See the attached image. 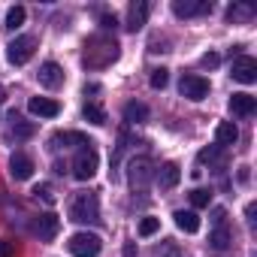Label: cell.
Wrapping results in <instances>:
<instances>
[{
    "label": "cell",
    "instance_id": "obj_1",
    "mask_svg": "<svg viewBox=\"0 0 257 257\" xmlns=\"http://www.w3.org/2000/svg\"><path fill=\"white\" fill-rule=\"evenodd\" d=\"M70 221L76 224H97L100 221V200L91 191H76L70 197Z\"/></svg>",
    "mask_w": 257,
    "mask_h": 257
},
{
    "label": "cell",
    "instance_id": "obj_2",
    "mask_svg": "<svg viewBox=\"0 0 257 257\" xmlns=\"http://www.w3.org/2000/svg\"><path fill=\"white\" fill-rule=\"evenodd\" d=\"M115 58H118V43H115V40L91 37V40L85 43V67L100 70V67H109Z\"/></svg>",
    "mask_w": 257,
    "mask_h": 257
},
{
    "label": "cell",
    "instance_id": "obj_3",
    "mask_svg": "<svg viewBox=\"0 0 257 257\" xmlns=\"http://www.w3.org/2000/svg\"><path fill=\"white\" fill-rule=\"evenodd\" d=\"M127 179H131V185L134 188H149L152 185V179H155V164H152V158H134L131 161V167H127Z\"/></svg>",
    "mask_w": 257,
    "mask_h": 257
},
{
    "label": "cell",
    "instance_id": "obj_4",
    "mask_svg": "<svg viewBox=\"0 0 257 257\" xmlns=\"http://www.w3.org/2000/svg\"><path fill=\"white\" fill-rule=\"evenodd\" d=\"M34 52H37V37H31V34H25V37H16V40L7 46V58H10L16 67L28 64V61L34 58Z\"/></svg>",
    "mask_w": 257,
    "mask_h": 257
},
{
    "label": "cell",
    "instance_id": "obj_5",
    "mask_svg": "<svg viewBox=\"0 0 257 257\" xmlns=\"http://www.w3.org/2000/svg\"><path fill=\"white\" fill-rule=\"evenodd\" d=\"M67 248H70V254H76V257H97L100 248H103V242H100V236H94V233H73L70 242H67Z\"/></svg>",
    "mask_w": 257,
    "mask_h": 257
},
{
    "label": "cell",
    "instance_id": "obj_6",
    "mask_svg": "<svg viewBox=\"0 0 257 257\" xmlns=\"http://www.w3.org/2000/svg\"><path fill=\"white\" fill-rule=\"evenodd\" d=\"M97 164H100V158H97V152L88 146V149H82V152L76 155V161H73V176H76L79 182H88V179H94Z\"/></svg>",
    "mask_w": 257,
    "mask_h": 257
},
{
    "label": "cell",
    "instance_id": "obj_7",
    "mask_svg": "<svg viewBox=\"0 0 257 257\" xmlns=\"http://www.w3.org/2000/svg\"><path fill=\"white\" fill-rule=\"evenodd\" d=\"M179 91H182V97L200 103V100H206V94H209V82H206L203 76H197V73H188V76H182Z\"/></svg>",
    "mask_w": 257,
    "mask_h": 257
},
{
    "label": "cell",
    "instance_id": "obj_8",
    "mask_svg": "<svg viewBox=\"0 0 257 257\" xmlns=\"http://www.w3.org/2000/svg\"><path fill=\"white\" fill-rule=\"evenodd\" d=\"M230 76H233L236 82H242V85L257 82V61L248 58V55H239V58L233 61V67H230Z\"/></svg>",
    "mask_w": 257,
    "mask_h": 257
},
{
    "label": "cell",
    "instance_id": "obj_9",
    "mask_svg": "<svg viewBox=\"0 0 257 257\" xmlns=\"http://www.w3.org/2000/svg\"><path fill=\"white\" fill-rule=\"evenodd\" d=\"M173 13L179 19H194V16L212 13V4L209 0H173Z\"/></svg>",
    "mask_w": 257,
    "mask_h": 257
},
{
    "label": "cell",
    "instance_id": "obj_10",
    "mask_svg": "<svg viewBox=\"0 0 257 257\" xmlns=\"http://www.w3.org/2000/svg\"><path fill=\"white\" fill-rule=\"evenodd\" d=\"M58 230H61V218L58 215H40L37 221H34V233L43 239V242H52L55 236H58Z\"/></svg>",
    "mask_w": 257,
    "mask_h": 257
},
{
    "label": "cell",
    "instance_id": "obj_11",
    "mask_svg": "<svg viewBox=\"0 0 257 257\" xmlns=\"http://www.w3.org/2000/svg\"><path fill=\"white\" fill-rule=\"evenodd\" d=\"M10 176H13L16 182H25V179H31V176H34V161H31L28 155L16 152V155L10 158Z\"/></svg>",
    "mask_w": 257,
    "mask_h": 257
},
{
    "label": "cell",
    "instance_id": "obj_12",
    "mask_svg": "<svg viewBox=\"0 0 257 257\" xmlns=\"http://www.w3.org/2000/svg\"><path fill=\"white\" fill-rule=\"evenodd\" d=\"M155 182H158L164 191L176 188V185L182 182V167H179V164H173V161H170V164H164L161 170H155Z\"/></svg>",
    "mask_w": 257,
    "mask_h": 257
},
{
    "label": "cell",
    "instance_id": "obj_13",
    "mask_svg": "<svg viewBox=\"0 0 257 257\" xmlns=\"http://www.w3.org/2000/svg\"><path fill=\"white\" fill-rule=\"evenodd\" d=\"M37 76H40V85H43V88H58V85H64V70H61L55 61H46Z\"/></svg>",
    "mask_w": 257,
    "mask_h": 257
},
{
    "label": "cell",
    "instance_id": "obj_14",
    "mask_svg": "<svg viewBox=\"0 0 257 257\" xmlns=\"http://www.w3.org/2000/svg\"><path fill=\"white\" fill-rule=\"evenodd\" d=\"M149 4L146 0H137V4H131V10H127V31H140L146 22H149Z\"/></svg>",
    "mask_w": 257,
    "mask_h": 257
},
{
    "label": "cell",
    "instance_id": "obj_15",
    "mask_svg": "<svg viewBox=\"0 0 257 257\" xmlns=\"http://www.w3.org/2000/svg\"><path fill=\"white\" fill-rule=\"evenodd\" d=\"M254 109H257V97H251V94H233L230 97V112L233 115L248 118V115H254Z\"/></svg>",
    "mask_w": 257,
    "mask_h": 257
},
{
    "label": "cell",
    "instance_id": "obj_16",
    "mask_svg": "<svg viewBox=\"0 0 257 257\" xmlns=\"http://www.w3.org/2000/svg\"><path fill=\"white\" fill-rule=\"evenodd\" d=\"M28 109H31L34 115H40V118H55V115L61 112V103H58V100H49V97H31Z\"/></svg>",
    "mask_w": 257,
    "mask_h": 257
},
{
    "label": "cell",
    "instance_id": "obj_17",
    "mask_svg": "<svg viewBox=\"0 0 257 257\" xmlns=\"http://www.w3.org/2000/svg\"><path fill=\"white\" fill-rule=\"evenodd\" d=\"M10 131H13V137H16V140H31V137L37 134V124H34V121L19 118L16 112H10Z\"/></svg>",
    "mask_w": 257,
    "mask_h": 257
},
{
    "label": "cell",
    "instance_id": "obj_18",
    "mask_svg": "<svg viewBox=\"0 0 257 257\" xmlns=\"http://www.w3.org/2000/svg\"><path fill=\"white\" fill-rule=\"evenodd\" d=\"M215 140H218V149L236 146V140H239V131H236V124H233V121H221V124L215 127Z\"/></svg>",
    "mask_w": 257,
    "mask_h": 257
},
{
    "label": "cell",
    "instance_id": "obj_19",
    "mask_svg": "<svg viewBox=\"0 0 257 257\" xmlns=\"http://www.w3.org/2000/svg\"><path fill=\"white\" fill-rule=\"evenodd\" d=\"M149 118V106L146 103H140V100H131L124 106V121L127 124H140V121H146Z\"/></svg>",
    "mask_w": 257,
    "mask_h": 257
},
{
    "label": "cell",
    "instance_id": "obj_20",
    "mask_svg": "<svg viewBox=\"0 0 257 257\" xmlns=\"http://www.w3.org/2000/svg\"><path fill=\"white\" fill-rule=\"evenodd\" d=\"M173 218H176V227L185 230V233H197V230H200V218H197V212H185V209H179Z\"/></svg>",
    "mask_w": 257,
    "mask_h": 257
},
{
    "label": "cell",
    "instance_id": "obj_21",
    "mask_svg": "<svg viewBox=\"0 0 257 257\" xmlns=\"http://www.w3.org/2000/svg\"><path fill=\"white\" fill-rule=\"evenodd\" d=\"M209 245H212V248H218V251H227V248L233 245L230 230H227V227H215V230L209 233Z\"/></svg>",
    "mask_w": 257,
    "mask_h": 257
},
{
    "label": "cell",
    "instance_id": "obj_22",
    "mask_svg": "<svg viewBox=\"0 0 257 257\" xmlns=\"http://www.w3.org/2000/svg\"><path fill=\"white\" fill-rule=\"evenodd\" d=\"M200 164H209V167H224L227 164V155L218 149V146H209L200 152Z\"/></svg>",
    "mask_w": 257,
    "mask_h": 257
},
{
    "label": "cell",
    "instance_id": "obj_23",
    "mask_svg": "<svg viewBox=\"0 0 257 257\" xmlns=\"http://www.w3.org/2000/svg\"><path fill=\"white\" fill-rule=\"evenodd\" d=\"M55 143H64V146H82V149H88V146H94L85 134H79V131H67V134H58L55 137Z\"/></svg>",
    "mask_w": 257,
    "mask_h": 257
},
{
    "label": "cell",
    "instance_id": "obj_24",
    "mask_svg": "<svg viewBox=\"0 0 257 257\" xmlns=\"http://www.w3.org/2000/svg\"><path fill=\"white\" fill-rule=\"evenodd\" d=\"M82 115H85L91 124H97V127H103V124L109 121V118H106V109H103V106H97V103H85Z\"/></svg>",
    "mask_w": 257,
    "mask_h": 257
},
{
    "label": "cell",
    "instance_id": "obj_25",
    "mask_svg": "<svg viewBox=\"0 0 257 257\" xmlns=\"http://www.w3.org/2000/svg\"><path fill=\"white\" fill-rule=\"evenodd\" d=\"M25 19H28L25 7H13V10L7 13V28H10V31H19V28L25 25Z\"/></svg>",
    "mask_w": 257,
    "mask_h": 257
},
{
    "label": "cell",
    "instance_id": "obj_26",
    "mask_svg": "<svg viewBox=\"0 0 257 257\" xmlns=\"http://www.w3.org/2000/svg\"><path fill=\"white\" fill-rule=\"evenodd\" d=\"M209 203H212V191H206V188L191 191V206L194 209H209Z\"/></svg>",
    "mask_w": 257,
    "mask_h": 257
},
{
    "label": "cell",
    "instance_id": "obj_27",
    "mask_svg": "<svg viewBox=\"0 0 257 257\" xmlns=\"http://www.w3.org/2000/svg\"><path fill=\"white\" fill-rule=\"evenodd\" d=\"M251 16H254V7H248V4H239V7H230V10H227V19H230V22H239V19L248 22Z\"/></svg>",
    "mask_w": 257,
    "mask_h": 257
},
{
    "label": "cell",
    "instance_id": "obj_28",
    "mask_svg": "<svg viewBox=\"0 0 257 257\" xmlns=\"http://www.w3.org/2000/svg\"><path fill=\"white\" fill-rule=\"evenodd\" d=\"M161 230V221L158 218H143L140 221V236H155Z\"/></svg>",
    "mask_w": 257,
    "mask_h": 257
},
{
    "label": "cell",
    "instance_id": "obj_29",
    "mask_svg": "<svg viewBox=\"0 0 257 257\" xmlns=\"http://www.w3.org/2000/svg\"><path fill=\"white\" fill-rule=\"evenodd\" d=\"M34 197L43 200V203H49V206L55 203V191H52V185H37V188H34Z\"/></svg>",
    "mask_w": 257,
    "mask_h": 257
},
{
    "label": "cell",
    "instance_id": "obj_30",
    "mask_svg": "<svg viewBox=\"0 0 257 257\" xmlns=\"http://www.w3.org/2000/svg\"><path fill=\"white\" fill-rule=\"evenodd\" d=\"M167 82H170V70H164V67H161V70H155V73H152V88H158V91H161V88H167Z\"/></svg>",
    "mask_w": 257,
    "mask_h": 257
},
{
    "label": "cell",
    "instance_id": "obj_31",
    "mask_svg": "<svg viewBox=\"0 0 257 257\" xmlns=\"http://www.w3.org/2000/svg\"><path fill=\"white\" fill-rule=\"evenodd\" d=\"M200 64H203V67H218V64H221V55H218V52H206V55L200 58Z\"/></svg>",
    "mask_w": 257,
    "mask_h": 257
},
{
    "label": "cell",
    "instance_id": "obj_32",
    "mask_svg": "<svg viewBox=\"0 0 257 257\" xmlns=\"http://www.w3.org/2000/svg\"><path fill=\"white\" fill-rule=\"evenodd\" d=\"M0 257H16V242L0 239Z\"/></svg>",
    "mask_w": 257,
    "mask_h": 257
},
{
    "label": "cell",
    "instance_id": "obj_33",
    "mask_svg": "<svg viewBox=\"0 0 257 257\" xmlns=\"http://www.w3.org/2000/svg\"><path fill=\"white\" fill-rule=\"evenodd\" d=\"M212 221H215V227H224V221H227V209H215V212H212Z\"/></svg>",
    "mask_w": 257,
    "mask_h": 257
},
{
    "label": "cell",
    "instance_id": "obj_34",
    "mask_svg": "<svg viewBox=\"0 0 257 257\" xmlns=\"http://www.w3.org/2000/svg\"><path fill=\"white\" fill-rule=\"evenodd\" d=\"M161 257H179V245H173V242H167V245L161 248Z\"/></svg>",
    "mask_w": 257,
    "mask_h": 257
},
{
    "label": "cell",
    "instance_id": "obj_35",
    "mask_svg": "<svg viewBox=\"0 0 257 257\" xmlns=\"http://www.w3.org/2000/svg\"><path fill=\"white\" fill-rule=\"evenodd\" d=\"M100 25H103V28L109 31V28H115L118 22H115V16H103V19H100Z\"/></svg>",
    "mask_w": 257,
    "mask_h": 257
},
{
    "label": "cell",
    "instance_id": "obj_36",
    "mask_svg": "<svg viewBox=\"0 0 257 257\" xmlns=\"http://www.w3.org/2000/svg\"><path fill=\"white\" fill-rule=\"evenodd\" d=\"M124 257H137V242H127L124 245Z\"/></svg>",
    "mask_w": 257,
    "mask_h": 257
},
{
    "label": "cell",
    "instance_id": "obj_37",
    "mask_svg": "<svg viewBox=\"0 0 257 257\" xmlns=\"http://www.w3.org/2000/svg\"><path fill=\"white\" fill-rule=\"evenodd\" d=\"M0 100H4V88H0Z\"/></svg>",
    "mask_w": 257,
    "mask_h": 257
}]
</instances>
